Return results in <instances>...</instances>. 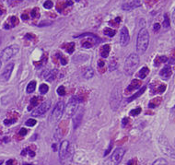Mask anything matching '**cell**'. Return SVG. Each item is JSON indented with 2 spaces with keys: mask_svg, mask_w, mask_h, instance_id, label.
I'll list each match as a JSON object with an SVG mask.
<instances>
[{
  "mask_svg": "<svg viewBox=\"0 0 175 165\" xmlns=\"http://www.w3.org/2000/svg\"><path fill=\"white\" fill-rule=\"evenodd\" d=\"M74 150L72 145H70L69 141L64 140L60 144L59 148V159H60L61 165H70L73 160Z\"/></svg>",
  "mask_w": 175,
  "mask_h": 165,
  "instance_id": "6da1fadb",
  "label": "cell"
},
{
  "mask_svg": "<svg viewBox=\"0 0 175 165\" xmlns=\"http://www.w3.org/2000/svg\"><path fill=\"white\" fill-rule=\"evenodd\" d=\"M149 44V33L146 29L143 28L137 34V51L138 55H144L148 50Z\"/></svg>",
  "mask_w": 175,
  "mask_h": 165,
  "instance_id": "7a4b0ae2",
  "label": "cell"
},
{
  "mask_svg": "<svg viewBox=\"0 0 175 165\" xmlns=\"http://www.w3.org/2000/svg\"><path fill=\"white\" fill-rule=\"evenodd\" d=\"M139 56L137 54H132L130 55L128 57L125 59V72L127 75H132L137 67L139 66Z\"/></svg>",
  "mask_w": 175,
  "mask_h": 165,
  "instance_id": "3957f363",
  "label": "cell"
},
{
  "mask_svg": "<svg viewBox=\"0 0 175 165\" xmlns=\"http://www.w3.org/2000/svg\"><path fill=\"white\" fill-rule=\"evenodd\" d=\"M125 153V148H116V150L113 152V154L111 155L108 159L105 160V162L103 164L104 165H118V163L122 160Z\"/></svg>",
  "mask_w": 175,
  "mask_h": 165,
  "instance_id": "277c9868",
  "label": "cell"
},
{
  "mask_svg": "<svg viewBox=\"0 0 175 165\" xmlns=\"http://www.w3.org/2000/svg\"><path fill=\"white\" fill-rule=\"evenodd\" d=\"M19 51V47L17 44H13V45H9L7 48H5L0 54V61L1 62H7L9 61L10 58H12L15 55L18 54Z\"/></svg>",
  "mask_w": 175,
  "mask_h": 165,
  "instance_id": "5b68a950",
  "label": "cell"
},
{
  "mask_svg": "<svg viewBox=\"0 0 175 165\" xmlns=\"http://www.w3.org/2000/svg\"><path fill=\"white\" fill-rule=\"evenodd\" d=\"M82 102V99L78 96H73L72 98L69 100L68 103L66 106V114L67 117H70V116H73L76 111L78 110V105Z\"/></svg>",
  "mask_w": 175,
  "mask_h": 165,
  "instance_id": "8992f818",
  "label": "cell"
},
{
  "mask_svg": "<svg viewBox=\"0 0 175 165\" xmlns=\"http://www.w3.org/2000/svg\"><path fill=\"white\" fill-rule=\"evenodd\" d=\"M65 109H66L65 102H64L63 100L58 102L56 103V105H55L53 112H52V114H51V121H53V122L59 121V120L62 118Z\"/></svg>",
  "mask_w": 175,
  "mask_h": 165,
  "instance_id": "52a82bcc",
  "label": "cell"
},
{
  "mask_svg": "<svg viewBox=\"0 0 175 165\" xmlns=\"http://www.w3.org/2000/svg\"><path fill=\"white\" fill-rule=\"evenodd\" d=\"M51 104H52V102L50 100H45L44 102L41 103L38 107L35 108V109L32 111V112H31V115H32L33 117H39V116L43 115L48 112V110L51 107Z\"/></svg>",
  "mask_w": 175,
  "mask_h": 165,
  "instance_id": "ba28073f",
  "label": "cell"
},
{
  "mask_svg": "<svg viewBox=\"0 0 175 165\" xmlns=\"http://www.w3.org/2000/svg\"><path fill=\"white\" fill-rule=\"evenodd\" d=\"M160 145L162 148V151L164 152L166 155H168L170 157H172V158L175 159V150L169 146L168 144V141H166L164 138H161L160 140Z\"/></svg>",
  "mask_w": 175,
  "mask_h": 165,
  "instance_id": "9c48e42d",
  "label": "cell"
},
{
  "mask_svg": "<svg viewBox=\"0 0 175 165\" xmlns=\"http://www.w3.org/2000/svg\"><path fill=\"white\" fill-rule=\"evenodd\" d=\"M14 68V63H9V65H7L5 67V69L3 70V72L0 75V81L1 82H7L11 77Z\"/></svg>",
  "mask_w": 175,
  "mask_h": 165,
  "instance_id": "30bf717a",
  "label": "cell"
},
{
  "mask_svg": "<svg viewBox=\"0 0 175 165\" xmlns=\"http://www.w3.org/2000/svg\"><path fill=\"white\" fill-rule=\"evenodd\" d=\"M130 42V35H129V31L127 30V28L124 26L121 30V33H120V43L123 47H125L127 44Z\"/></svg>",
  "mask_w": 175,
  "mask_h": 165,
  "instance_id": "8fae6325",
  "label": "cell"
},
{
  "mask_svg": "<svg viewBox=\"0 0 175 165\" xmlns=\"http://www.w3.org/2000/svg\"><path fill=\"white\" fill-rule=\"evenodd\" d=\"M83 112H84V109L83 108H78L74 114V118H73V124H74V128H77L79 124H80L82 117H83Z\"/></svg>",
  "mask_w": 175,
  "mask_h": 165,
  "instance_id": "7c38bea8",
  "label": "cell"
},
{
  "mask_svg": "<svg viewBox=\"0 0 175 165\" xmlns=\"http://www.w3.org/2000/svg\"><path fill=\"white\" fill-rule=\"evenodd\" d=\"M140 6H141V2L139 1V0H133L132 2L124 4V5L122 6V9L125 11H130V10L137 9V7H140Z\"/></svg>",
  "mask_w": 175,
  "mask_h": 165,
  "instance_id": "4fadbf2b",
  "label": "cell"
},
{
  "mask_svg": "<svg viewBox=\"0 0 175 165\" xmlns=\"http://www.w3.org/2000/svg\"><path fill=\"white\" fill-rule=\"evenodd\" d=\"M166 88L167 87L165 84L162 83H160L157 87L154 84H152L151 85V90H152V93H163L166 90Z\"/></svg>",
  "mask_w": 175,
  "mask_h": 165,
  "instance_id": "5bb4252c",
  "label": "cell"
},
{
  "mask_svg": "<svg viewBox=\"0 0 175 165\" xmlns=\"http://www.w3.org/2000/svg\"><path fill=\"white\" fill-rule=\"evenodd\" d=\"M172 74V68H170V66H166L162 68L160 72V75L163 79H169L170 76Z\"/></svg>",
  "mask_w": 175,
  "mask_h": 165,
  "instance_id": "9a60e30c",
  "label": "cell"
},
{
  "mask_svg": "<svg viewBox=\"0 0 175 165\" xmlns=\"http://www.w3.org/2000/svg\"><path fill=\"white\" fill-rule=\"evenodd\" d=\"M18 22H19L18 18L15 17V16H13V17H10L9 19H7V21L5 23V26H4V28H5V29H10V28L15 27L16 25H17Z\"/></svg>",
  "mask_w": 175,
  "mask_h": 165,
  "instance_id": "2e32d148",
  "label": "cell"
},
{
  "mask_svg": "<svg viewBox=\"0 0 175 165\" xmlns=\"http://www.w3.org/2000/svg\"><path fill=\"white\" fill-rule=\"evenodd\" d=\"M141 86V81L138 79H134L132 80V82L129 85V87L126 88V92H131L135 90H137V88Z\"/></svg>",
  "mask_w": 175,
  "mask_h": 165,
  "instance_id": "e0dca14e",
  "label": "cell"
},
{
  "mask_svg": "<svg viewBox=\"0 0 175 165\" xmlns=\"http://www.w3.org/2000/svg\"><path fill=\"white\" fill-rule=\"evenodd\" d=\"M82 75L85 79H91L94 76V70L91 67H86L83 69Z\"/></svg>",
  "mask_w": 175,
  "mask_h": 165,
  "instance_id": "ac0fdd59",
  "label": "cell"
},
{
  "mask_svg": "<svg viewBox=\"0 0 175 165\" xmlns=\"http://www.w3.org/2000/svg\"><path fill=\"white\" fill-rule=\"evenodd\" d=\"M110 51H111V46L109 44H105L101 48V55L102 56L103 58H106L108 57V55L110 54Z\"/></svg>",
  "mask_w": 175,
  "mask_h": 165,
  "instance_id": "d6986e66",
  "label": "cell"
},
{
  "mask_svg": "<svg viewBox=\"0 0 175 165\" xmlns=\"http://www.w3.org/2000/svg\"><path fill=\"white\" fill-rule=\"evenodd\" d=\"M146 86H144V87H142V88L141 90H139L137 92H136V93H135L133 96H131V97L127 100V102H132V100H136L137 98H138V97H140V96L144 93L145 92V90H146Z\"/></svg>",
  "mask_w": 175,
  "mask_h": 165,
  "instance_id": "ffe728a7",
  "label": "cell"
},
{
  "mask_svg": "<svg viewBox=\"0 0 175 165\" xmlns=\"http://www.w3.org/2000/svg\"><path fill=\"white\" fill-rule=\"evenodd\" d=\"M56 75H57V70L56 69H53L48 72V74L45 76V79L47 81H53L55 79H56Z\"/></svg>",
  "mask_w": 175,
  "mask_h": 165,
  "instance_id": "44dd1931",
  "label": "cell"
},
{
  "mask_svg": "<svg viewBox=\"0 0 175 165\" xmlns=\"http://www.w3.org/2000/svg\"><path fill=\"white\" fill-rule=\"evenodd\" d=\"M148 73H149L148 67H142L141 69H140V71L138 72L137 76H138V78H140L141 79H145L146 76L148 75Z\"/></svg>",
  "mask_w": 175,
  "mask_h": 165,
  "instance_id": "7402d4cb",
  "label": "cell"
},
{
  "mask_svg": "<svg viewBox=\"0 0 175 165\" xmlns=\"http://www.w3.org/2000/svg\"><path fill=\"white\" fill-rule=\"evenodd\" d=\"M161 100H162V98H160V97H158V98L153 99V100L148 103V107H149V108H155V107L158 106V105H160V104L161 103Z\"/></svg>",
  "mask_w": 175,
  "mask_h": 165,
  "instance_id": "603a6c76",
  "label": "cell"
},
{
  "mask_svg": "<svg viewBox=\"0 0 175 165\" xmlns=\"http://www.w3.org/2000/svg\"><path fill=\"white\" fill-rule=\"evenodd\" d=\"M167 61H168V57H167V56L165 55L158 56V57H156V59H155V66L158 67L161 63H165Z\"/></svg>",
  "mask_w": 175,
  "mask_h": 165,
  "instance_id": "cb8c5ba5",
  "label": "cell"
},
{
  "mask_svg": "<svg viewBox=\"0 0 175 165\" xmlns=\"http://www.w3.org/2000/svg\"><path fill=\"white\" fill-rule=\"evenodd\" d=\"M35 88H36V81L32 80V81H30L29 84H28L26 90H27L28 93H31V92H33L35 90Z\"/></svg>",
  "mask_w": 175,
  "mask_h": 165,
  "instance_id": "d4e9b609",
  "label": "cell"
},
{
  "mask_svg": "<svg viewBox=\"0 0 175 165\" xmlns=\"http://www.w3.org/2000/svg\"><path fill=\"white\" fill-rule=\"evenodd\" d=\"M63 48H65L68 54H72L74 52V49H75V43H66V44H65V45H63Z\"/></svg>",
  "mask_w": 175,
  "mask_h": 165,
  "instance_id": "484cf974",
  "label": "cell"
},
{
  "mask_svg": "<svg viewBox=\"0 0 175 165\" xmlns=\"http://www.w3.org/2000/svg\"><path fill=\"white\" fill-rule=\"evenodd\" d=\"M152 165H169V163L165 159L160 158V159H158V160H155V162L152 163Z\"/></svg>",
  "mask_w": 175,
  "mask_h": 165,
  "instance_id": "4316f807",
  "label": "cell"
},
{
  "mask_svg": "<svg viewBox=\"0 0 175 165\" xmlns=\"http://www.w3.org/2000/svg\"><path fill=\"white\" fill-rule=\"evenodd\" d=\"M91 39H87L84 42H82V46L84 48H90L95 43L93 41H90Z\"/></svg>",
  "mask_w": 175,
  "mask_h": 165,
  "instance_id": "83f0119b",
  "label": "cell"
},
{
  "mask_svg": "<svg viewBox=\"0 0 175 165\" xmlns=\"http://www.w3.org/2000/svg\"><path fill=\"white\" fill-rule=\"evenodd\" d=\"M108 67H109L110 71H113L114 69H116V68H117V62H116V60H114V59L111 60V61L109 62Z\"/></svg>",
  "mask_w": 175,
  "mask_h": 165,
  "instance_id": "f1b7e54d",
  "label": "cell"
},
{
  "mask_svg": "<svg viewBox=\"0 0 175 165\" xmlns=\"http://www.w3.org/2000/svg\"><path fill=\"white\" fill-rule=\"evenodd\" d=\"M37 104H38V98H31L30 99V106L29 108H28V110L30 111L34 106H37Z\"/></svg>",
  "mask_w": 175,
  "mask_h": 165,
  "instance_id": "f546056e",
  "label": "cell"
},
{
  "mask_svg": "<svg viewBox=\"0 0 175 165\" xmlns=\"http://www.w3.org/2000/svg\"><path fill=\"white\" fill-rule=\"evenodd\" d=\"M103 33H104L105 35H108L109 37H113V36L115 35V31L113 29H110V28H106V29H104Z\"/></svg>",
  "mask_w": 175,
  "mask_h": 165,
  "instance_id": "4dcf8cb0",
  "label": "cell"
},
{
  "mask_svg": "<svg viewBox=\"0 0 175 165\" xmlns=\"http://www.w3.org/2000/svg\"><path fill=\"white\" fill-rule=\"evenodd\" d=\"M49 90V87L47 84H42L41 86H40V92H41L42 94H45L47 93V91Z\"/></svg>",
  "mask_w": 175,
  "mask_h": 165,
  "instance_id": "1f68e13d",
  "label": "cell"
},
{
  "mask_svg": "<svg viewBox=\"0 0 175 165\" xmlns=\"http://www.w3.org/2000/svg\"><path fill=\"white\" fill-rule=\"evenodd\" d=\"M170 19H169V17H168V15L167 14H165L164 15V21H163V27L164 28H169L170 27Z\"/></svg>",
  "mask_w": 175,
  "mask_h": 165,
  "instance_id": "d6a6232c",
  "label": "cell"
},
{
  "mask_svg": "<svg viewBox=\"0 0 175 165\" xmlns=\"http://www.w3.org/2000/svg\"><path fill=\"white\" fill-rule=\"evenodd\" d=\"M141 111H142L141 108H140V107H138V108H136V109L131 110L129 114H130V115H132V116H136V115H137V114H140Z\"/></svg>",
  "mask_w": 175,
  "mask_h": 165,
  "instance_id": "836d02e7",
  "label": "cell"
},
{
  "mask_svg": "<svg viewBox=\"0 0 175 165\" xmlns=\"http://www.w3.org/2000/svg\"><path fill=\"white\" fill-rule=\"evenodd\" d=\"M56 57H57L59 60H60V61H61V64H62L63 66H66V64H67V62H66V59L65 57H64V56H63V55H62L60 53H57V55H56Z\"/></svg>",
  "mask_w": 175,
  "mask_h": 165,
  "instance_id": "e575fe53",
  "label": "cell"
},
{
  "mask_svg": "<svg viewBox=\"0 0 175 165\" xmlns=\"http://www.w3.org/2000/svg\"><path fill=\"white\" fill-rule=\"evenodd\" d=\"M26 126H34L35 124H37V121L35 119H32V118H30V119H29V120H27L26 121Z\"/></svg>",
  "mask_w": 175,
  "mask_h": 165,
  "instance_id": "d590c367",
  "label": "cell"
},
{
  "mask_svg": "<svg viewBox=\"0 0 175 165\" xmlns=\"http://www.w3.org/2000/svg\"><path fill=\"white\" fill-rule=\"evenodd\" d=\"M53 6H54V4H53V2L51 1V0H47V1H45L44 4H43V7H44L46 9H52V7H53Z\"/></svg>",
  "mask_w": 175,
  "mask_h": 165,
  "instance_id": "8d00e7d4",
  "label": "cell"
},
{
  "mask_svg": "<svg viewBox=\"0 0 175 165\" xmlns=\"http://www.w3.org/2000/svg\"><path fill=\"white\" fill-rule=\"evenodd\" d=\"M57 93L60 95V96H64L66 94V88L64 86H60L57 88Z\"/></svg>",
  "mask_w": 175,
  "mask_h": 165,
  "instance_id": "74e56055",
  "label": "cell"
},
{
  "mask_svg": "<svg viewBox=\"0 0 175 165\" xmlns=\"http://www.w3.org/2000/svg\"><path fill=\"white\" fill-rule=\"evenodd\" d=\"M31 16H32V18H38L40 16V12L37 7H35V9H32V11H31Z\"/></svg>",
  "mask_w": 175,
  "mask_h": 165,
  "instance_id": "f35d334b",
  "label": "cell"
},
{
  "mask_svg": "<svg viewBox=\"0 0 175 165\" xmlns=\"http://www.w3.org/2000/svg\"><path fill=\"white\" fill-rule=\"evenodd\" d=\"M129 121H130V120L127 118V117H125L124 119H123V120H122V126H123V127H125L126 124L129 123Z\"/></svg>",
  "mask_w": 175,
  "mask_h": 165,
  "instance_id": "ab89813d",
  "label": "cell"
},
{
  "mask_svg": "<svg viewBox=\"0 0 175 165\" xmlns=\"http://www.w3.org/2000/svg\"><path fill=\"white\" fill-rule=\"evenodd\" d=\"M16 122V119H6L4 121V124H14Z\"/></svg>",
  "mask_w": 175,
  "mask_h": 165,
  "instance_id": "60d3db41",
  "label": "cell"
},
{
  "mask_svg": "<svg viewBox=\"0 0 175 165\" xmlns=\"http://www.w3.org/2000/svg\"><path fill=\"white\" fill-rule=\"evenodd\" d=\"M24 38L27 39V40H33L35 38V36L33 34H30V33H27L25 36H24Z\"/></svg>",
  "mask_w": 175,
  "mask_h": 165,
  "instance_id": "b9f144b4",
  "label": "cell"
},
{
  "mask_svg": "<svg viewBox=\"0 0 175 165\" xmlns=\"http://www.w3.org/2000/svg\"><path fill=\"white\" fill-rule=\"evenodd\" d=\"M153 29H154V31H160V23H155V24H154Z\"/></svg>",
  "mask_w": 175,
  "mask_h": 165,
  "instance_id": "7bdbcfd3",
  "label": "cell"
},
{
  "mask_svg": "<svg viewBox=\"0 0 175 165\" xmlns=\"http://www.w3.org/2000/svg\"><path fill=\"white\" fill-rule=\"evenodd\" d=\"M27 134V129L26 128H21V131H19V135L21 136H25Z\"/></svg>",
  "mask_w": 175,
  "mask_h": 165,
  "instance_id": "ee69618b",
  "label": "cell"
},
{
  "mask_svg": "<svg viewBox=\"0 0 175 165\" xmlns=\"http://www.w3.org/2000/svg\"><path fill=\"white\" fill-rule=\"evenodd\" d=\"M7 165H17V164H16V162L14 160H9L7 162Z\"/></svg>",
  "mask_w": 175,
  "mask_h": 165,
  "instance_id": "f6af8a7d",
  "label": "cell"
},
{
  "mask_svg": "<svg viewBox=\"0 0 175 165\" xmlns=\"http://www.w3.org/2000/svg\"><path fill=\"white\" fill-rule=\"evenodd\" d=\"M98 67H104V61H102V60H100V61L98 62Z\"/></svg>",
  "mask_w": 175,
  "mask_h": 165,
  "instance_id": "bcb514c9",
  "label": "cell"
},
{
  "mask_svg": "<svg viewBox=\"0 0 175 165\" xmlns=\"http://www.w3.org/2000/svg\"><path fill=\"white\" fill-rule=\"evenodd\" d=\"M170 64H175V55H172V57L170 59Z\"/></svg>",
  "mask_w": 175,
  "mask_h": 165,
  "instance_id": "7dc6e473",
  "label": "cell"
},
{
  "mask_svg": "<svg viewBox=\"0 0 175 165\" xmlns=\"http://www.w3.org/2000/svg\"><path fill=\"white\" fill-rule=\"evenodd\" d=\"M128 165H137V162L135 160H132L128 162Z\"/></svg>",
  "mask_w": 175,
  "mask_h": 165,
  "instance_id": "c3c4849f",
  "label": "cell"
},
{
  "mask_svg": "<svg viewBox=\"0 0 175 165\" xmlns=\"http://www.w3.org/2000/svg\"><path fill=\"white\" fill-rule=\"evenodd\" d=\"M172 22L175 24V9H174L173 13H172Z\"/></svg>",
  "mask_w": 175,
  "mask_h": 165,
  "instance_id": "681fc988",
  "label": "cell"
},
{
  "mask_svg": "<svg viewBox=\"0 0 175 165\" xmlns=\"http://www.w3.org/2000/svg\"><path fill=\"white\" fill-rule=\"evenodd\" d=\"M111 148H112V144H111V145H110V147H109V148H108V150H106V152H105V154H104L105 156H106V155H107V154H108V153H109V152H110V150H111Z\"/></svg>",
  "mask_w": 175,
  "mask_h": 165,
  "instance_id": "f907efd6",
  "label": "cell"
},
{
  "mask_svg": "<svg viewBox=\"0 0 175 165\" xmlns=\"http://www.w3.org/2000/svg\"><path fill=\"white\" fill-rule=\"evenodd\" d=\"M22 19H28V15L23 14V15H22Z\"/></svg>",
  "mask_w": 175,
  "mask_h": 165,
  "instance_id": "816d5d0a",
  "label": "cell"
},
{
  "mask_svg": "<svg viewBox=\"0 0 175 165\" xmlns=\"http://www.w3.org/2000/svg\"><path fill=\"white\" fill-rule=\"evenodd\" d=\"M4 13V11H3V9H1V7H0V15H2Z\"/></svg>",
  "mask_w": 175,
  "mask_h": 165,
  "instance_id": "f5cc1de1",
  "label": "cell"
},
{
  "mask_svg": "<svg viewBox=\"0 0 175 165\" xmlns=\"http://www.w3.org/2000/svg\"><path fill=\"white\" fill-rule=\"evenodd\" d=\"M3 162H4V160H3L2 159H0V165H1V164H2Z\"/></svg>",
  "mask_w": 175,
  "mask_h": 165,
  "instance_id": "db71d44e",
  "label": "cell"
},
{
  "mask_svg": "<svg viewBox=\"0 0 175 165\" xmlns=\"http://www.w3.org/2000/svg\"><path fill=\"white\" fill-rule=\"evenodd\" d=\"M172 111H173V112H175V105H174V107L172 108Z\"/></svg>",
  "mask_w": 175,
  "mask_h": 165,
  "instance_id": "11a10c76",
  "label": "cell"
},
{
  "mask_svg": "<svg viewBox=\"0 0 175 165\" xmlns=\"http://www.w3.org/2000/svg\"><path fill=\"white\" fill-rule=\"evenodd\" d=\"M1 66H2V63H1V61H0V68H1Z\"/></svg>",
  "mask_w": 175,
  "mask_h": 165,
  "instance_id": "9f6ffc18",
  "label": "cell"
},
{
  "mask_svg": "<svg viewBox=\"0 0 175 165\" xmlns=\"http://www.w3.org/2000/svg\"><path fill=\"white\" fill-rule=\"evenodd\" d=\"M24 165H32V164H24Z\"/></svg>",
  "mask_w": 175,
  "mask_h": 165,
  "instance_id": "6f0895ef",
  "label": "cell"
},
{
  "mask_svg": "<svg viewBox=\"0 0 175 165\" xmlns=\"http://www.w3.org/2000/svg\"></svg>",
  "mask_w": 175,
  "mask_h": 165,
  "instance_id": "680465c9",
  "label": "cell"
}]
</instances>
